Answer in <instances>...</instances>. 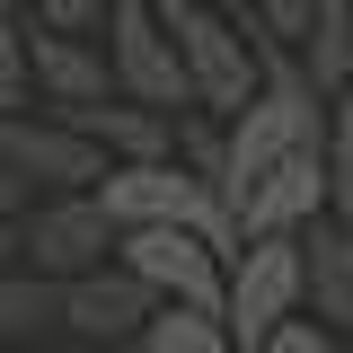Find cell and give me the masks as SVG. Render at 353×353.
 <instances>
[{"mask_svg":"<svg viewBox=\"0 0 353 353\" xmlns=\"http://www.w3.org/2000/svg\"><path fill=\"white\" fill-rule=\"evenodd\" d=\"M256 71H265L256 97L221 124V212H230L248 185H265L283 159H301V150L327 141V106H318V88L301 80V62L274 53V44H256Z\"/></svg>","mask_w":353,"mask_h":353,"instance_id":"1","label":"cell"},{"mask_svg":"<svg viewBox=\"0 0 353 353\" xmlns=\"http://www.w3.org/2000/svg\"><path fill=\"white\" fill-rule=\"evenodd\" d=\"M159 9V27H168L176 44V71H185V97L212 115V124H230L248 97H256V44H248V27L239 18H221V9H203V0H150Z\"/></svg>","mask_w":353,"mask_h":353,"instance_id":"2","label":"cell"},{"mask_svg":"<svg viewBox=\"0 0 353 353\" xmlns=\"http://www.w3.org/2000/svg\"><path fill=\"white\" fill-rule=\"evenodd\" d=\"M97 212L115 221V239H124V230H185V239H203V248H221V256H239V230H230V212H221V194L203 185V176H185L176 159L106 168Z\"/></svg>","mask_w":353,"mask_h":353,"instance_id":"3","label":"cell"},{"mask_svg":"<svg viewBox=\"0 0 353 353\" xmlns=\"http://www.w3.org/2000/svg\"><path fill=\"white\" fill-rule=\"evenodd\" d=\"M292 318H301V239H248L221 274V336L239 353H256Z\"/></svg>","mask_w":353,"mask_h":353,"instance_id":"4","label":"cell"},{"mask_svg":"<svg viewBox=\"0 0 353 353\" xmlns=\"http://www.w3.org/2000/svg\"><path fill=\"white\" fill-rule=\"evenodd\" d=\"M18 265L36 283H53V292H71V283H88V274L115 265V221L97 212V194L27 203V221H18Z\"/></svg>","mask_w":353,"mask_h":353,"instance_id":"5","label":"cell"},{"mask_svg":"<svg viewBox=\"0 0 353 353\" xmlns=\"http://www.w3.org/2000/svg\"><path fill=\"white\" fill-rule=\"evenodd\" d=\"M106 80H115V97L124 106H141V115H185L194 97H185V71H176V44L168 27H159V9L150 0H115V18H106Z\"/></svg>","mask_w":353,"mask_h":353,"instance_id":"6","label":"cell"},{"mask_svg":"<svg viewBox=\"0 0 353 353\" xmlns=\"http://www.w3.org/2000/svg\"><path fill=\"white\" fill-rule=\"evenodd\" d=\"M115 265H124L159 309L221 318V274H230V256L203 248V239H185V230H124V239H115Z\"/></svg>","mask_w":353,"mask_h":353,"instance_id":"7","label":"cell"},{"mask_svg":"<svg viewBox=\"0 0 353 353\" xmlns=\"http://www.w3.org/2000/svg\"><path fill=\"white\" fill-rule=\"evenodd\" d=\"M0 159L18 168L27 203H53V194H97V185H106V159H97L80 132L62 124V115H18V124H0Z\"/></svg>","mask_w":353,"mask_h":353,"instance_id":"8","label":"cell"},{"mask_svg":"<svg viewBox=\"0 0 353 353\" xmlns=\"http://www.w3.org/2000/svg\"><path fill=\"white\" fill-rule=\"evenodd\" d=\"M309 221H327V141L301 150V159H283L265 185H248V194L230 203L239 248H248V239H301Z\"/></svg>","mask_w":353,"mask_h":353,"instance_id":"9","label":"cell"},{"mask_svg":"<svg viewBox=\"0 0 353 353\" xmlns=\"http://www.w3.org/2000/svg\"><path fill=\"white\" fill-rule=\"evenodd\" d=\"M159 318V301L132 283L124 265H106V274H88L62 292V345L71 353H115V345H141V327Z\"/></svg>","mask_w":353,"mask_h":353,"instance_id":"10","label":"cell"},{"mask_svg":"<svg viewBox=\"0 0 353 353\" xmlns=\"http://www.w3.org/2000/svg\"><path fill=\"white\" fill-rule=\"evenodd\" d=\"M27 80H36V97L53 115H80V106H106L115 97L97 44L88 36H44V27H27Z\"/></svg>","mask_w":353,"mask_h":353,"instance_id":"11","label":"cell"},{"mask_svg":"<svg viewBox=\"0 0 353 353\" xmlns=\"http://www.w3.org/2000/svg\"><path fill=\"white\" fill-rule=\"evenodd\" d=\"M301 309H318V327H353V239L327 221L301 230Z\"/></svg>","mask_w":353,"mask_h":353,"instance_id":"12","label":"cell"},{"mask_svg":"<svg viewBox=\"0 0 353 353\" xmlns=\"http://www.w3.org/2000/svg\"><path fill=\"white\" fill-rule=\"evenodd\" d=\"M27 345H62V292L9 256L0 265V353H27Z\"/></svg>","mask_w":353,"mask_h":353,"instance_id":"13","label":"cell"},{"mask_svg":"<svg viewBox=\"0 0 353 353\" xmlns=\"http://www.w3.org/2000/svg\"><path fill=\"white\" fill-rule=\"evenodd\" d=\"M292 62L318 88V106H345L353 97V0H318V27H309V44Z\"/></svg>","mask_w":353,"mask_h":353,"instance_id":"14","label":"cell"},{"mask_svg":"<svg viewBox=\"0 0 353 353\" xmlns=\"http://www.w3.org/2000/svg\"><path fill=\"white\" fill-rule=\"evenodd\" d=\"M36 115V80H27V18L0 0V124Z\"/></svg>","mask_w":353,"mask_h":353,"instance_id":"15","label":"cell"},{"mask_svg":"<svg viewBox=\"0 0 353 353\" xmlns=\"http://www.w3.org/2000/svg\"><path fill=\"white\" fill-rule=\"evenodd\" d=\"M327 230L353 239V106H327Z\"/></svg>","mask_w":353,"mask_h":353,"instance_id":"16","label":"cell"},{"mask_svg":"<svg viewBox=\"0 0 353 353\" xmlns=\"http://www.w3.org/2000/svg\"><path fill=\"white\" fill-rule=\"evenodd\" d=\"M141 353H239L221 336V318H185V309H159L141 327Z\"/></svg>","mask_w":353,"mask_h":353,"instance_id":"17","label":"cell"},{"mask_svg":"<svg viewBox=\"0 0 353 353\" xmlns=\"http://www.w3.org/2000/svg\"><path fill=\"white\" fill-rule=\"evenodd\" d=\"M115 18V0H36V27L44 36H97Z\"/></svg>","mask_w":353,"mask_h":353,"instance_id":"18","label":"cell"},{"mask_svg":"<svg viewBox=\"0 0 353 353\" xmlns=\"http://www.w3.org/2000/svg\"><path fill=\"white\" fill-rule=\"evenodd\" d=\"M256 353H336V345H327V327H309V318H292V327H283L274 345H256Z\"/></svg>","mask_w":353,"mask_h":353,"instance_id":"19","label":"cell"},{"mask_svg":"<svg viewBox=\"0 0 353 353\" xmlns=\"http://www.w3.org/2000/svg\"><path fill=\"white\" fill-rule=\"evenodd\" d=\"M0 221H9V230L27 221V185H18V168H9V159H0Z\"/></svg>","mask_w":353,"mask_h":353,"instance_id":"20","label":"cell"},{"mask_svg":"<svg viewBox=\"0 0 353 353\" xmlns=\"http://www.w3.org/2000/svg\"><path fill=\"white\" fill-rule=\"evenodd\" d=\"M9 256H18V230H9V221H0V265H9Z\"/></svg>","mask_w":353,"mask_h":353,"instance_id":"21","label":"cell"},{"mask_svg":"<svg viewBox=\"0 0 353 353\" xmlns=\"http://www.w3.org/2000/svg\"><path fill=\"white\" fill-rule=\"evenodd\" d=\"M115 353H141V345H115Z\"/></svg>","mask_w":353,"mask_h":353,"instance_id":"22","label":"cell"},{"mask_svg":"<svg viewBox=\"0 0 353 353\" xmlns=\"http://www.w3.org/2000/svg\"><path fill=\"white\" fill-rule=\"evenodd\" d=\"M203 9H221V0H203Z\"/></svg>","mask_w":353,"mask_h":353,"instance_id":"23","label":"cell"},{"mask_svg":"<svg viewBox=\"0 0 353 353\" xmlns=\"http://www.w3.org/2000/svg\"><path fill=\"white\" fill-rule=\"evenodd\" d=\"M9 9H18V0H9Z\"/></svg>","mask_w":353,"mask_h":353,"instance_id":"24","label":"cell"},{"mask_svg":"<svg viewBox=\"0 0 353 353\" xmlns=\"http://www.w3.org/2000/svg\"><path fill=\"white\" fill-rule=\"evenodd\" d=\"M345 106H353V97H345Z\"/></svg>","mask_w":353,"mask_h":353,"instance_id":"25","label":"cell"}]
</instances>
